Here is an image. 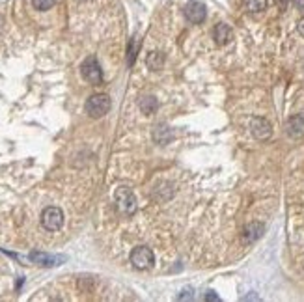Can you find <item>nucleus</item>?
Here are the masks:
<instances>
[{
	"label": "nucleus",
	"instance_id": "nucleus-1",
	"mask_svg": "<svg viewBox=\"0 0 304 302\" xmlns=\"http://www.w3.org/2000/svg\"><path fill=\"white\" fill-rule=\"evenodd\" d=\"M114 202H116V206H118V209H120L121 213H125V215H132V213L137 211V198H134L131 188H127V187L116 188Z\"/></svg>",
	"mask_w": 304,
	"mask_h": 302
},
{
	"label": "nucleus",
	"instance_id": "nucleus-2",
	"mask_svg": "<svg viewBox=\"0 0 304 302\" xmlns=\"http://www.w3.org/2000/svg\"><path fill=\"white\" fill-rule=\"evenodd\" d=\"M110 110V97L107 93H95L86 101V112L92 118H101Z\"/></svg>",
	"mask_w": 304,
	"mask_h": 302
},
{
	"label": "nucleus",
	"instance_id": "nucleus-3",
	"mask_svg": "<svg viewBox=\"0 0 304 302\" xmlns=\"http://www.w3.org/2000/svg\"><path fill=\"white\" fill-rule=\"evenodd\" d=\"M63 224V213L60 207H47L45 211L41 213V226L47 231H58Z\"/></svg>",
	"mask_w": 304,
	"mask_h": 302
},
{
	"label": "nucleus",
	"instance_id": "nucleus-4",
	"mask_svg": "<svg viewBox=\"0 0 304 302\" xmlns=\"http://www.w3.org/2000/svg\"><path fill=\"white\" fill-rule=\"evenodd\" d=\"M81 71H82V77L90 82V84H101V80H103V71H101V65H99L97 58L95 56H88L81 65Z\"/></svg>",
	"mask_w": 304,
	"mask_h": 302
},
{
	"label": "nucleus",
	"instance_id": "nucleus-5",
	"mask_svg": "<svg viewBox=\"0 0 304 302\" xmlns=\"http://www.w3.org/2000/svg\"><path fill=\"white\" fill-rule=\"evenodd\" d=\"M131 263L132 267L140 269H151L153 267V263H155V256H153V252L146 248V246H137L134 250L131 252Z\"/></svg>",
	"mask_w": 304,
	"mask_h": 302
},
{
	"label": "nucleus",
	"instance_id": "nucleus-6",
	"mask_svg": "<svg viewBox=\"0 0 304 302\" xmlns=\"http://www.w3.org/2000/svg\"><path fill=\"white\" fill-rule=\"evenodd\" d=\"M207 10L201 2H196V0H190L189 4L185 6V17L189 19L192 24H200L206 21Z\"/></svg>",
	"mask_w": 304,
	"mask_h": 302
},
{
	"label": "nucleus",
	"instance_id": "nucleus-7",
	"mask_svg": "<svg viewBox=\"0 0 304 302\" xmlns=\"http://www.w3.org/2000/svg\"><path fill=\"white\" fill-rule=\"evenodd\" d=\"M250 131H252L254 138L267 140V138H271V135H273V127H271V123L265 120V118H252V121H250Z\"/></svg>",
	"mask_w": 304,
	"mask_h": 302
},
{
	"label": "nucleus",
	"instance_id": "nucleus-8",
	"mask_svg": "<svg viewBox=\"0 0 304 302\" xmlns=\"http://www.w3.org/2000/svg\"><path fill=\"white\" fill-rule=\"evenodd\" d=\"M28 257L30 261L38 263L41 267H56L63 261L62 256H52V254H45V252H32Z\"/></svg>",
	"mask_w": 304,
	"mask_h": 302
},
{
	"label": "nucleus",
	"instance_id": "nucleus-9",
	"mask_svg": "<svg viewBox=\"0 0 304 302\" xmlns=\"http://www.w3.org/2000/svg\"><path fill=\"white\" fill-rule=\"evenodd\" d=\"M286 131L291 138H300L304 135V114L291 116L286 123Z\"/></svg>",
	"mask_w": 304,
	"mask_h": 302
},
{
	"label": "nucleus",
	"instance_id": "nucleus-10",
	"mask_svg": "<svg viewBox=\"0 0 304 302\" xmlns=\"http://www.w3.org/2000/svg\"><path fill=\"white\" fill-rule=\"evenodd\" d=\"M172 138H174V131L166 123H157V125L153 127V140H155L157 144L166 146V144L172 142Z\"/></svg>",
	"mask_w": 304,
	"mask_h": 302
},
{
	"label": "nucleus",
	"instance_id": "nucleus-11",
	"mask_svg": "<svg viewBox=\"0 0 304 302\" xmlns=\"http://www.w3.org/2000/svg\"><path fill=\"white\" fill-rule=\"evenodd\" d=\"M231 36H233V32H231L230 24L218 23L217 26L213 28V40L217 41L218 45H226V43H230Z\"/></svg>",
	"mask_w": 304,
	"mask_h": 302
},
{
	"label": "nucleus",
	"instance_id": "nucleus-12",
	"mask_svg": "<svg viewBox=\"0 0 304 302\" xmlns=\"http://www.w3.org/2000/svg\"><path fill=\"white\" fill-rule=\"evenodd\" d=\"M263 231L265 226L261 222H250L245 228V231H243V239H245V243H254V241H258L263 235Z\"/></svg>",
	"mask_w": 304,
	"mask_h": 302
},
{
	"label": "nucleus",
	"instance_id": "nucleus-13",
	"mask_svg": "<svg viewBox=\"0 0 304 302\" xmlns=\"http://www.w3.org/2000/svg\"><path fill=\"white\" fill-rule=\"evenodd\" d=\"M146 63L151 71H159L164 65V54L162 52H149L148 58H146Z\"/></svg>",
	"mask_w": 304,
	"mask_h": 302
},
{
	"label": "nucleus",
	"instance_id": "nucleus-14",
	"mask_svg": "<svg viewBox=\"0 0 304 302\" xmlns=\"http://www.w3.org/2000/svg\"><path fill=\"white\" fill-rule=\"evenodd\" d=\"M159 109V101H157L155 97H144L142 101H140V110H142L144 114H153L155 110Z\"/></svg>",
	"mask_w": 304,
	"mask_h": 302
},
{
	"label": "nucleus",
	"instance_id": "nucleus-15",
	"mask_svg": "<svg viewBox=\"0 0 304 302\" xmlns=\"http://www.w3.org/2000/svg\"><path fill=\"white\" fill-rule=\"evenodd\" d=\"M245 6H247L248 12L259 13L267 8V0H245Z\"/></svg>",
	"mask_w": 304,
	"mask_h": 302
},
{
	"label": "nucleus",
	"instance_id": "nucleus-16",
	"mask_svg": "<svg viewBox=\"0 0 304 302\" xmlns=\"http://www.w3.org/2000/svg\"><path fill=\"white\" fill-rule=\"evenodd\" d=\"M137 51H138L137 40H131V41H129V47H127V62H129V65H132V63H134V58H137Z\"/></svg>",
	"mask_w": 304,
	"mask_h": 302
},
{
	"label": "nucleus",
	"instance_id": "nucleus-17",
	"mask_svg": "<svg viewBox=\"0 0 304 302\" xmlns=\"http://www.w3.org/2000/svg\"><path fill=\"white\" fill-rule=\"evenodd\" d=\"M32 4H34L36 10L47 12V10H51V8L56 4V0H32Z\"/></svg>",
	"mask_w": 304,
	"mask_h": 302
},
{
	"label": "nucleus",
	"instance_id": "nucleus-18",
	"mask_svg": "<svg viewBox=\"0 0 304 302\" xmlns=\"http://www.w3.org/2000/svg\"><path fill=\"white\" fill-rule=\"evenodd\" d=\"M192 293H194V291H192V287H187V289H183L178 295V300H190V298L194 296Z\"/></svg>",
	"mask_w": 304,
	"mask_h": 302
},
{
	"label": "nucleus",
	"instance_id": "nucleus-19",
	"mask_svg": "<svg viewBox=\"0 0 304 302\" xmlns=\"http://www.w3.org/2000/svg\"><path fill=\"white\" fill-rule=\"evenodd\" d=\"M275 2H276V6L280 8V10H286L287 4H289V0H275Z\"/></svg>",
	"mask_w": 304,
	"mask_h": 302
},
{
	"label": "nucleus",
	"instance_id": "nucleus-20",
	"mask_svg": "<svg viewBox=\"0 0 304 302\" xmlns=\"http://www.w3.org/2000/svg\"><path fill=\"white\" fill-rule=\"evenodd\" d=\"M206 300H220V298H218V296L215 295L213 291H209V293H207V295H206Z\"/></svg>",
	"mask_w": 304,
	"mask_h": 302
},
{
	"label": "nucleus",
	"instance_id": "nucleus-21",
	"mask_svg": "<svg viewBox=\"0 0 304 302\" xmlns=\"http://www.w3.org/2000/svg\"><path fill=\"white\" fill-rule=\"evenodd\" d=\"M297 28H298V34L304 36V19H300V21H298V26H297Z\"/></svg>",
	"mask_w": 304,
	"mask_h": 302
},
{
	"label": "nucleus",
	"instance_id": "nucleus-22",
	"mask_svg": "<svg viewBox=\"0 0 304 302\" xmlns=\"http://www.w3.org/2000/svg\"><path fill=\"white\" fill-rule=\"evenodd\" d=\"M295 4H297L298 10H302L304 12V0H295Z\"/></svg>",
	"mask_w": 304,
	"mask_h": 302
}]
</instances>
